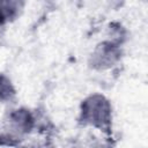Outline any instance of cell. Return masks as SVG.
I'll return each mask as SVG.
<instances>
[{
    "instance_id": "277c9868",
    "label": "cell",
    "mask_w": 148,
    "mask_h": 148,
    "mask_svg": "<svg viewBox=\"0 0 148 148\" xmlns=\"http://www.w3.org/2000/svg\"><path fill=\"white\" fill-rule=\"evenodd\" d=\"M15 96V88L10 80L3 75L0 74V102H8L13 99Z\"/></svg>"
},
{
    "instance_id": "7a4b0ae2",
    "label": "cell",
    "mask_w": 148,
    "mask_h": 148,
    "mask_svg": "<svg viewBox=\"0 0 148 148\" xmlns=\"http://www.w3.org/2000/svg\"><path fill=\"white\" fill-rule=\"evenodd\" d=\"M119 43L113 40H104L99 43L92 51L89 60V65L98 71H104L113 67L121 57Z\"/></svg>"
},
{
    "instance_id": "3957f363",
    "label": "cell",
    "mask_w": 148,
    "mask_h": 148,
    "mask_svg": "<svg viewBox=\"0 0 148 148\" xmlns=\"http://www.w3.org/2000/svg\"><path fill=\"white\" fill-rule=\"evenodd\" d=\"M24 2L21 1H0V25L13 22L23 9Z\"/></svg>"
},
{
    "instance_id": "6da1fadb",
    "label": "cell",
    "mask_w": 148,
    "mask_h": 148,
    "mask_svg": "<svg viewBox=\"0 0 148 148\" xmlns=\"http://www.w3.org/2000/svg\"><path fill=\"white\" fill-rule=\"evenodd\" d=\"M79 121L84 126L111 133L112 105L110 101L102 94L95 92L89 95L81 102Z\"/></svg>"
}]
</instances>
